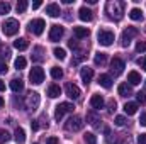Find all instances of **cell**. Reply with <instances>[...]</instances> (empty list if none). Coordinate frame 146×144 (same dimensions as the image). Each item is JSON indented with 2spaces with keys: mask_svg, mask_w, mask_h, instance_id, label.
<instances>
[{
  "mask_svg": "<svg viewBox=\"0 0 146 144\" xmlns=\"http://www.w3.org/2000/svg\"><path fill=\"white\" fill-rule=\"evenodd\" d=\"M14 65H15V68H17V70H24V68H26V65H27V61H26V58L19 56V58L15 59V63H14Z\"/></svg>",
  "mask_w": 146,
  "mask_h": 144,
  "instance_id": "obj_31",
  "label": "cell"
},
{
  "mask_svg": "<svg viewBox=\"0 0 146 144\" xmlns=\"http://www.w3.org/2000/svg\"><path fill=\"white\" fill-rule=\"evenodd\" d=\"M114 122H115V126H119V127H122V126L126 124V117H122V115H117Z\"/></svg>",
  "mask_w": 146,
  "mask_h": 144,
  "instance_id": "obj_38",
  "label": "cell"
},
{
  "mask_svg": "<svg viewBox=\"0 0 146 144\" xmlns=\"http://www.w3.org/2000/svg\"><path fill=\"white\" fill-rule=\"evenodd\" d=\"M65 92H66V95L73 98V100H76V98H80V88L76 87V85H73V83H66L65 85Z\"/></svg>",
  "mask_w": 146,
  "mask_h": 144,
  "instance_id": "obj_12",
  "label": "cell"
},
{
  "mask_svg": "<svg viewBox=\"0 0 146 144\" xmlns=\"http://www.w3.org/2000/svg\"><path fill=\"white\" fill-rule=\"evenodd\" d=\"M53 54H54V58H56V59H61V61L66 58V51H65L63 48H54Z\"/></svg>",
  "mask_w": 146,
  "mask_h": 144,
  "instance_id": "obj_29",
  "label": "cell"
},
{
  "mask_svg": "<svg viewBox=\"0 0 146 144\" xmlns=\"http://www.w3.org/2000/svg\"><path fill=\"white\" fill-rule=\"evenodd\" d=\"M27 46H29V42H27V39H24V37H19V39H15V41H14V48H15V49H19V51L27 49Z\"/></svg>",
  "mask_w": 146,
  "mask_h": 144,
  "instance_id": "obj_21",
  "label": "cell"
},
{
  "mask_svg": "<svg viewBox=\"0 0 146 144\" xmlns=\"http://www.w3.org/2000/svg\"><path fill=\"white\" fill-rule=\"evenodd\" d=\"M2 90H5V83H3V81L0 80V92H2Z\"/></svg>",
  "mask_w": 146,
  "mask_h": 144,
  "instance_id": "obj_47",
  "label": "cell"
},
{
  "mask_svg": "<svg viewBox=\"0 0 146 144\" xmlns=\"http://www.w3.org/2000/svg\"><path fill=\"white\" fill-rule=\"evenodd\" d=\"M129 17H131L133 20H143V10L134 7V9L129 10Z\"/></svg>",
  "mask_w": 146,
  "mask_h": 144,
  "instance_id": "obj_23",
  "label": "cell"
},
{
  "mask_svg": "<svg viewBox=\"0 0 146 144\" xmlns=\"http://www.w3.org/2000/svg\"><path fill=\"white\" fill-rule=\"evenodd\" d=\"M10 141V134L5 129H0V144H5Z\"/></svg>",
  "mask_w": 146,
  "mask_h": 144,
  "instance_id": "obj_32",
  "label": "cell"
},
{
  "mask_svg": "<svg viewBox=\"0 0 146 144\" xmlns=\"http://www.w3.org/2000/svg\"><path fill=\"white\" fill-rule=\"evenodd\" d=\"M10 12V3L9 2H0V15H5Z\"/></svg>",
  "mask_w": 146,
  "mask_h": 144,
  "instance_id": "obj_34",
  "label": "cell"
},
{
  "mask_svg": "<svg viewBox=\"0 0 146 144\" xmlns=\"http://www.w3.org/2000/svg\"><path fill=\"white\" fill-rule=\"evenodd\" d=\"M3 107V98H2V97H0V108Z\"/></svg>",
  "mask_w": 146,
  "mask_h": 144,
  "instance_id": "obj_48",
  "label": "cell"
},
{
  "mask_svg": "<svg viewBox=\"0 0 146 144\" xmlns=\"http://www.w3.org/2000/svg\"><path fill=\"white\" fill-rule=\"evenodd\" d=\"M145 88H146V80H145Z\"/></svg>",
  "mask_w": 146,
  "mask_h": 144,
  "instance_id": "obj_49",
  "label": "cell"
},
{
  "mask_svg": "<svg viewBox=\"0 0 146 144\" xmlns=\"http://www.w3.org/2000/svg\"><path fill=\"white\" fill-rule=\"evenodd\" d=\"M2 31H3L5 36H14V34H17V31H19V22H17L15 19H7V20L3 22V26H2Z\"/></svg>",
  "mask_w": 146,
  "mask_h": 144,
  "instance_id": "obj_3",
  "label": "cell"
},
{
  "mask_svg": "<svg viewBox=\"0 0 146 144\" xmlns=\"http://www.w3.org/2000/svg\"><path fill=\"white\" fill-rule=\"evenodd\" d=\"M39 102H41V97H39L37 92H31V93L27 95L26 104H27V108H29V110H36V108L39 107Z\"/></svg>",
  "mask_w": 146,
  "mask_h": 144,
  "instance_id": "obj_10",
  "label": "cell"
},
{
  "mask_svg": "<svg viewBox=\"0 0 146 144\" xmlns=\"http://www.w3.org/2000/svg\"><path fill=\"white\" fill-rule=\"evenodd\" d=\"M87 120H88V124H92V126H99V122H100V119H99V115L95 114V112H88L87 114Z\"/></svg>",
  "mask_w": 146,
  "mask_h": 144,
  "instance_id": "obj_28",
  "label": "cell"
},
{
  "mask_svg": "<svg viewBox=\"0 0 146 144\" xmlns=\"http://www.w3.org/2000/svg\"><path fill=\"white\" fill-rule=\"evenodd\" d=\"M136 36H138V29H136V27H127V29L122 32V42H121V44H122L124 48H127V46L131 44V39L136 37Z\"/></svg>",
  "mask_w": 146,
  "mask_h": 144,
  "instance_id": "obj_9",
  "label": "cell"
},
{
  "mask_svg": "<svg viewBox=\"0 0 146 144\" xmlns=\"http://www.w3.org/2000/svg\"><path fill=\"white\" fill-rule=\"evenodd\" d=\"M73 108L75 107H73V104H70V102H63V104L56 105V108H54V119L60 122L66 112H73Z\"/></svg>",
  "mask_w": 146,
  "mask_h": 144,
  "instance_id": "obj_5",
  "label": "cell"
},
{
  "mask_svg": "<svg viewBox=\"0 0 146 144\" xmlns=\"http://www.w3.org/2000/svg\"><path fill=\"white\" fill-rule=\"evenodd\" d=\"M73 34H75L76 39H83V37H87L90 34V31L87 27H73Z\"/></svg>",
  "mask_w": 146,
  "mask_h": 144,
  "instance_id": "obj_19",
  "label": "cell"
},
{
  "mask_svg": "<svg viewBox=\"0 0 146 144\" xmlns=\"http://www.w3.org/2000/svg\"><path fill=\"white\" fill-rule=\"evenodd\" d=\"M124 112H126L127 115H134V114L138 112V104H134V102H127V104L124 105Z\"/></svg>",
  "mask_w": 146,
  "mask_h": 144,
  "instance_id": "obj_25",
  "label": "cell"
},
{
  "mask_svg": "<svg viewBox=\"0 0 146 144\" xmlns=\"http://www.w3.org/2000/svg\"><path fill=\"white\" fill-rule=\"evenodd\" d=\"M68 46H70V48H72V49H76V42H75V41H70V42H68Z\"/></svg>",
  "mask_w": 146,
  "mask_h": 144,
  "instance_id": "obj_45",
  "label": "cell"
},
{
  "mask_svg": "<svg viewBox=\"0 0 146 144\" xmlns=\"http://www.w3.org/2000/svg\"><path fill=\"white\" fill-rule=\"evenodd\" d=\"M31 127H33V131H37V129H39V124H37V120H33V122H31Z\"/></svg>",
  "mask_w": 146,
  "mask_h": 144,
  "instance_id": "obj_44",
  "label": "cell"
},
{
  "mask_svg": "<svg viewBox=\"0 0 146 144\" xmlns=\"http://www.w3.org/2000/svg\"><path fill=\"white\" fill-rule=\"evenodd\" d=\"M26 9H27V2H26V0H21V2L17 3V12L22 14V12H26Z\"/></svg>",
  "mask_w": 146,
  "mask_h": 144,
  "instance_id": "obj_35",
  "label": "cell"
},
{
  "mask_svg": "<svg viewBox=\"0 0 146 144\" xmlns=\"http://www.w3.org/2000/svg\"><path fill=\"white\" fill-rule=\"evenodd\" d=\"M139 124H141V126H146V112L141 114V117H139Z\"/></svg>",
  "mask_w": 146,
  "mask_h": 144,
  "instance_id": "obj_41",
  "label": "cell"
},
{
  "mask_svg": "<svg viewBox=\"0 0 146 144\" xmlns=\"http://www.w3.org/2000/svg\"><path fill=\"white\" fill-rule=\"evenodd\" d=\"M60 93H61V88H60L58 85H49V88H48V95H49L51 98L60 97Z\"/></svg>",
  "mask_w": 146,
  "mask_h": 144,
  "instance_id": "obj_27",
  "label": "cell"
},
{
  "mask_svg": "<svg viewBox=\"0 0 146 144\" xmlns=\"http://www.w3.org/2000/svg\"><path fill=\"white\" fill-rule=\"evenodd\" d=\"M7 63H3V61H0V73H7Z\"/></svg>",
  "mask_w": 146,
  "mask_h": 144,
  "instance_id": "obj_40",
  "label": "cell"
},
{
  "mask_svg": "<svg viewBox=\"0 0 146 144\" xmlns=\"http://www.w3.org/2000/svg\"><path fill=\"white\" fill-rule=\"evenodd\" d=\"M46 144H58V139L56 137H48L46 139Z\"/></svg>",
  "mask_w": 146,
  "mask_h": 144,
  "instance_id": "obj_43",
  "label": "cell"
},
{
  "mask_svg": "<svg viewBox=\"0 0 146 144\" xmlns=\"http://www.w3.org/2000/svg\"><path fill=\"white\" fill-rule=\"evenodd\" d=\"M29 80H31V83H34V85L42 83V81H44V71H42V68L34 66V68L31 70V73H29Z\"/></svg>",
  "mask_w": 146,
  "mask_h": 144,
  "instance_id": "obj_6",
  "label": "cell"
},
{
  "mask_svg": "<svg viewBox=\"0 0 146 144\" xmlns=\"http://www.w3.org/2000/svg\"><path fill=\"white\" fill-rule=\"evenodd\" d=\"M136 51H138V53H145L146 51V41H138V44H136Z\"/></svg>",
  "mask_w": 146,
  "mask_h": 144,
  "instance_id": "obj_36",
  "label": "cell"
},
{
  "mask_svg": "<svg viewBox=\"0 0 146 144\" xmlns=\"http://www.w3.org/2000/svg\"><path fill=\"white\" fill-rule=\"evenodd\" d=\"M63 34H65V29L61 26H53L51 31H49V41L56 42V41H60L63 37Z\"/></svg>",
  "mask_w": 146,
  "mask_h": 144,
  "instance_id": "obj_11",
  "label": "cell"
},
{
  "mask_svg": "<svg viewBox=\"0 0 146 144\" xmlns=\"http://www.w3.org/2000/svg\"><path fill=\"white\" fill-rule=\"evenodd\" d=\"M138 144H146V134H141L138 137Z\"/></svg>",
  "mask_w": 146,
  "mask_h": 144,
  "instance_id": "obj_42",
  "label": "cell"
},
{
  "mask_svg": "<svg viewBox=\"0 0 146 144\" xmlns=\"http://www.w3.org/2000/svg\"><path fill=\"white\" fill-rule=\"evenodd\" d=\"M106 12L109 14L110 19L121 20L122 15H124V3L122 2H117V0H110V2H107V5H106Z\"/></svg>",
  "mask_w": 146,
  "mask_h": 144,
  "instance_id": "obj_1",
  "label": "cell"
},
{
  "mask_svg": "<svg viewBox=\"0 0 146 144\" xmlns=\"http://www.w3.org/2000/svg\"><path fill=\"white\" fill-rule=\"evenodd\" d=\"M83 120H82V117H78V115H72L68 120H66V129L68 131H73V132H76V131H82L83 129Z\"/></svg>",
  "mask_w": 146,
  "mask_h": 144,
  "instance_id": "obj_4",
  "label": "cell"
},
{
  "mask_svg": "<svg viewBox=\"0 0 146 144\" xmlns=\"http://www.w3.org/2000/svg\"><path fill=\"white\" fill-rule=\"evenodd\" d=\"M90 105L94 108H104V98H102V95H92Z\"/></svg>",
  "mask_w": 146,
  "mask_h": 144,
  "instance_id": "obj_18",
  "label": "cell"
},
{
  "mask_svg": "<svg viewBox=\"0 0 146 144\" xmlns=\"http://www.w3.org/2000/svg\"><path fill=\"white\" fill-rule=\"evenodd\" d=\"M39 7H41V2H39V0H36V2L33 3V9H39Z\"/></svg>",
  "mask_w": 146,
  "mask_h": 144,
  "instance_id": "obj_46",
  "label": "cell"
},
{
  "mask_svg": "<svg viewBox=\"0 0 146 144\" xmlns=\"http://www.w3.org/2000/svg\"><path fill=\"white\" fill-rule=\"evenodd\" d=\"M97 41L100 46H110L114 42V32L109 29H100L97 34Z\"/></svg>",
  "mask_w": 146,
  "mask_h": 144,
  "instance_id": "obj_2",
  "label": "cell"
},
{
  "mask_svg": "<svg viewBox=\"0 0 146 144\" xmlns=\"http://www.w3.org/2000/svg\"><path fill=\"white\" fill-rule=\"evenodd\" d=\"M99 83H100V87H104V88L109 90L110 87H112V78H110V75H100V76H99Z\"/></svg>",
  "mask_w": 146,
  "mask_h": 144,
  "instance_id": "obj_20",
  "label": "cell"
},
{
  "mask_svg": "<svg viewBox=\"0 0 146 144\" xmlns=\"http://www.w3.org/2000/svg\"><path fill=\"white\" fill-rule=\"evenodd\" d=\"M117 92H119L121 97H127V95H131V87L127 83H121L119 88H117Z\"/></svg>",
  "mask_w": 146,
  "mask_h": 144,
  "instance_id": "obj_26",
  "label": "cell"
},
{
  "mask_svg": "<svg viewBox=\"0 0 146 144\" xmlns=\"http://www.w3.org/2000/svg\"><path fill=\"white\" fill-rule=\"evenodd\" d=\"M46 14H48L49 17H60V14H61L60 5H58V3H49V5H46Z\"/></svg>",
  "mask_w": 146,
  "mask_h": 144,
  "instance_id": "obj_15",
  "label": "cell"
},
{
  "mask_svg": "<svg viewBox=\"0 0 146 144\" xmlns=\"http://www.w3.org/2000/svg\"><path fill=\"white\" fill-rule=\"evenodd\" d=\"M83 139H85L87 144H97V137H95V134H92V132H87V134L83 136Z\"/></svg>",
  "mask_w": 146,
  "mask_h": 144,
  "instance_id": "obj_33",
  "label": "cell"
},
{
  "mask_svg": "<svg viewBox=\"0 0 146 144\" xmlns=\"http://www.w3.org/2000/svg\"><path fill=\"white\" fill-rule=\"evenodd\" d=\"M44 27H46V22H44L42 19H34V20L29 22V31H31L33 34H36V36L42 34Z\"/></svg>",
  "mask_w": 146,
  "mask_h": 144,
  "instance_id": "obj_7",
  "label": "cell"
},
{
  "mask_svg": "<svg viewBox=\"0 0 146 144\" xmlns=\"http://www.w3.org/2000/svg\"><path fill=\"white\" fill-rule=\"evenodd\" d=\"M80 76H82V81H83L85 85H88V83L92 81V78H94V70L88 68V66H85V68H82Z\"/></svg>",
  "mask_w": 146,
  "mask_h": 144,
  "instance_id": "obj_13",
  "label": "cell"
},
{
  "mask_svg": "<svg viewBox=\"0 0 146 144\" xmlns=\"http://www.w3.org/2000/svg\"><path fill=\"white\" fill-rule=\"evenodd\" d=\"M34 144H37V143H34Z\"/></svg>",
  "mask_w": 146,
  "mask_h": 144,
  "instance_id": "obj_50",
  "label": "cell"
},
{
  "mask_svg": "<svg viewBox=\"0 0 146 144\" xmlns=\"http://www.w3.org/2000/svg\"><path fill=\"white\" fill-rule=\"evenodd\" d=\"M106 61H107V54H106V53H97L95 58H94V63H95L97 66H104Z\"/></svg>",
  "mask_w": 146,
  "mask_h": 144,
  "instance_id": "obj_24",
  "label": "cell"
},
{
  "mask_svg": "<svg viewBox=\"0 0 146 144\" xmlns=\"http://www.w3.org/2000/svg\"><path fill=\"white\" fill-rule=\"evenodd\" d=\"M14 139H15L17 144H24V141H26V132H24V129L17 127V129H15V134H14Z\"/></svg>",
  "mask_w": 146,
  "mask_h": 144,
  "instance_id": "obj_22",
  "label": "cell"
},
{
  "mask_svg": "<svg viewBox=\"0 0 146 144\" xmlns=\"http://www.w3.org/2000/svg\"><path fill=\"white\" fill-rule=\"evenodd\" d=\"M51 76H53L54 80H61V78H63V70L58 68V66H53V68H51Z\"/></svg>",
  "mask_w": 146,
  "mask_h": 144,
  "instance_id": "obj_30",
  "label": "cell"
},
{
  "mask_svg": "<svg viewBox=\"0 0 146 144\" xmlns=\"http://www.w3.org/2000/svg\"><path fill=\"white\" fill-rule=\"evenodd\" d=\"M138 65L141 66V70H145L146 71V56H141V58L138 59Z\"/></svg>",
  "mask_w": 146,
  "mask_h": 144,
  "instance_id": "obj_39",
  "label": "cell"
},
{
  "mask_svg": "<svg viewBox=\"0 0 146 144\" xmlns=\"http://www.w3.org/2000/svg\"><path fill=\"white\" fill-rule=\"evenodd\" d=\"M136 100H138V104H141V105H145L146 104V95L143 92H139V93H136Z\"/></svg>",
  "mask_w": 146,
  "mask_h": 144,
  "instance_id": "obj_37",
  "label": "cell"
},
{
  "mask_svg": "<svg viewBox=\"0 0 146 144\" xmlns=\"http://www.w3.org/2000/svg\"><path fill=\"white\" fill-rule=\"evenodd\" d=\"M78 17H80V20H83V22H90V20L94 19V14H92V10H90V9L82 7V9L78 10Z\"/></svg>",
  "mask_w": 146,
  "mask_h": 144,
  "instance_id": "obj_14",
  "label": "cell"
},
{
  "mask_svg": "<svg viewBox=\"0 0 146 144\" xmlns=\"http://www.w3.org/2000/svg\"><path fill=\"white\" fill-rule=\"evenodd\" d=\"M10 90L15 92V93L22 92V90H24V81H22L21 78H14V80L10 81Z\"/></svg>",
  "mask_w": 146,
  "mask_h": 144,
  "instance_id": "obj_16",
  "label": "cell"
},
{
  "mask_svg": "<svg viewBox=\"0 0 146 144\" xmlns=\"http://www.w3.org/2000/svg\"><path fill=\"white\" fill-rule=\"evenodd\" d=\"M127 81H129V85H139L141 83V75L138 71H129L127 73Z\"/></svg>",
  "mask_w": 146,
  "mask_h": 144,
  "instance_id": "obj_17",
  "label": "cell"
},
{
  "mask_svg": "<svg viewBox=\"0 0 146 144\" xmlns=\"http://www.w3.org/2000/svg\"><path fill=\"white\" fill-rule=\"evenodd\" d=\"M124 68H126V65H124V61H122V59L114 58V59L110 61V73H112L114 76H119L121 73L124 71Z\"/></svg>",
  "mask_w": 146,
  "mask_h": 144,
  "instance_id": "obj_8",
  "label": "cell"
}]
</instances>
